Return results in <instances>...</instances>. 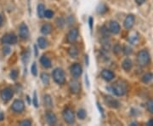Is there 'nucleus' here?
Segmentation results:
<instances>
[{
	"instance_id": "obj_33",
	"label": "nucleus",
	"mask_w": 153,
	"mask_h": 126,
	"mask_svg": "<svg viewBox=\"0 0 153 126\" xmlns=\"http://www.w3.org/2000/svg\"><path fill=\"white\" fill-rule=\"evenodd\" d=\"M54 16V12L50 10H45V13H44V17L48 18V19H51L52 17Z\"/></svg>"
},
{
	"instance_id": "obj_36",
	"label": "nucleus",
	"mask_w": 153,
	"mask_h": 126,
	"mask_svg": "<svg viewBox=\"0 0 153 126\" xmlns=\"http://www.w3.org/2000/svg\"><path fill=\"white\" fill-rule=\"evenodd\" d=\"M121 50H122V48H121V46L119 44H116L114 46V48H113V52H114L115 54H119L121 52Z\"/></svg>"
},
{
	"instance_id": "obj_28",
	"label": "nucleus",
	"mask_w": 153,
	"mask_h": 126,
	"mask_svg": "<svg viewBox=\"0 0 153 126\" xmlns=\"http://www.w3.org/2000/svg\"><path fill=\"white\" fill-rule=\"evenodd\" d=\"M138 39H139V37H138V35H134V33H133V35H130L129 36V38H128V40H129V42L131 43L132 44H135L138 42Z\"/></svg>"
},
{
	"instance_id": "obj_32",
	"label": "nucleus",
	"mask_w": 153,
	"mask_h": 126,
	"mask_svg": "<svg viewBox=\"0 0 153 126\" xmlns=\"http://www.w3.org/2000/svg\"><path fill=\"white\" fill-rule=\"evenodd\" d=\"M56 25L60 28H63V26L65 25V21H64V19H63V18H61V17L58 18V19L56 20Z\"/></svg>"
},
{
	"instance_id": "obj_24",
	"label": "nucleus",
	"mask_w": 153,
	"mask_h": 126,
	"mask_svg": "<svg viewBox=\"0 0 153 126\" xmlns=\"http://www.w3.org/2000/svg\"><path fill=\"white\" fill-rule=\"evenodd\" d=\"M153 80V74L151 73V72H148V73H146L144 76L142 77V82L145 83V84H148L151 81Z\"/></svg>"
},
{
	"instance_id": "obj_47",
	"label": "nucleus",
	"mask_w": 153,
	"mask_h": 126,
	"mask_svg": "<svg viewBox=\"0 0 153 126\" xmlns=\"http://www.w3.org/2000/svg\"><path fill=\"white\" fill-rule=\"evenodd\" d=\"M85 60H86V65L88 66V63H89V62H88V55H86V56H85Z\"/></svg>"
},
{
	"instance_id": "obj_21",
	"label": "nucleus",
	"mask_w": 153,
	"mask_h": 126,
	"mask_svg": "<svg viewBox=\"0 0 153 126\" xmlns=\"http://www.w3.org/2000/svg\"><path fill=\"white\" fill-rule=\"evenodd\" d=\"M78 54H79L78 49L75 46H71V48L68 49V55H70L71 58H76L78 56Z\"/></svg>"
},
{
	"instance_id": "obj_13",
	"label": "nucleus",
	"mask_w": 153,
	"mask_h": 126,
	"mask_svg": "<svg viewBox=\"0 0 153 126\" xmlns=\"http://www.w3.org/2000/svg\"><path fill=\"white\" fill-rule=\"evenodd\" d=\"M45 118H46V121L47 123L49 124V125H55L57 122V118L55 114L51 112V111H48L46 113H45Z\"/></svg>"
},
{
	"instance_id": "obj_35",
	"label": "nucleus",
	"mask_w": 153,
	"mask_h": 126,
	"mask_svg": "<svg viewBox=\"0 0 153 126\" xmlns=\"http://www.w3.org/2000/svg\"><path fill=\"white\" fill-rule=\"evenodd\" d=\"M18 77V72L16 70H12L10 72V78L13 80H16Z\"/></svg>"
},
{
	"instance_id": "obj_22",
	"label": "nucleus",
	"mask_w": 153,
	"mask_h": 126,
	"mask_svg": "<svg viewBox=\"0 0 153 126\" xmlns=\"http://www.w3.org/2000/svg\"><path fill=\"white\" fill-rule=\"evenodd\" d=\"M38 45L40 49H45L48 47V41L44 37H39L38 39Z\"/></svg>"
},
{
	"instance_id": "obj_19",
	"label": "nucleus",
	"mask_w": 153,
	"mask_h": 126,
	"mask_svg": "<svg viewBox=\"0 0 153 126\" xmlns=\"http://www.w3.org/2000/svg\"><path fill=\"white\" fill-rule=\"evenodd\" d=\"M44 103L46 107H53V101L49 95H44Z\"/></svg>"
},
{
	"instance_id": "obj_18",
	"label": "nucleus",
	"mask_w": 153,
	"mask_h": 126,
	"mask_svg": "<svg viewBox=\"0 0 153 126\" xmlns=\"http://www.w3.org/2000/svg\"><path fill=\"white\" fill-rule=\"evenodd\" d=\"M122 66L123 68L125 70V71H130L133 66V63H132V60L128 58H127L125 60L123 61V64H122Z\"/></svg>"
},
{
	"instance_id": "obj_2",
	"label": "nucleus",
	"mask_w": 153,
	"mask_h": 126,
	"mask_svg": "<svg viewBox=\"0 0 153 126\" xmlns=\"http://www.w3.org/2000/svg\"><path fill=\"white\" fill-rule=\"evenodd\" d=\"M137 61L140 66H146L150 61V54L146 49L140 50L137 55Z\"/></svg>"
},
{
	"instance_id": "obj_3",
	"label": "nucleus",
	"mask_w": 153,
	"mask_h": 126,
	"mask_svg": "<svg viewBox=\"0 0 153 126\" xmlns=\"http://www.w3.org/2000/svg\"><path fill=\"white\" fill-rule=\"evenodd\" d=\"M53 78L55 82L58 84H63L66 81L65 72L61 68H55L53 72Z\"/></svg>"
},
{
	"instance_id": "obj_44",
	"label": "nucleus",
	"mask_w": 153,
	"mask_h": 126,
	"mask_svg": "<svg viewBox=\"0 0 153 126\" xmlns=\"http://www.w3.org/2000/svg\"><path fill=\"white\" fill-rule=\"evenodd\" d=\"M146 125H149V126H153V119H151V120L148 121Z\"/></svg>"
},
{
	"instance_id": "obj_20",
	"label": "nucleus",
	"mask_w": 153,
	"mask_h": 126,
	"mask_svg": "<svg viewBox=\"0 0 153 126\" xmlns=\"http://www.w3.org/2000/svg\"><path fill=\"white\" fill-rule=\"evenodd\" d=\"M52 32V26L49 24V23H46L42 26L41 28V33L44 34V35H48L49 33Z\"/></svg>"
},
{
	"instance_id": "obj_40",
	"label": "nucleus",
	"mask_w": 153,
	"mask_h": 126,
	"mask_svg": "<svg viewBox=\"0 0 153 126\" xmlns=\"http://www.w3.org/2000/svg\"><path fill=\"white\" fill-rule=\"evenodd\" d=\"M93 23H94V19L93 17H89L88 18V24H89V28H90V30L92 31V29H93Z\"/></svg>"
},
{
	"instance_id": "obj_12",
	"label": "nucleus",
	"mask_w": 153,
	"mask_h": 126,
	"mask_svg": "<svg viewBox=\"0 0 153 126\" xmlns=\"http://www.w3.org/2000/svg\"><path fill=\"white\" fill-rule=\"evenodd\" d=\"M69 88L72 94H78L81 90V84L76 80H71L69 84Z\"/></svg>"
},
{
	"instance_id": "obj_42",
	"label": "nucleus",
	"mask_w": 153,
	"mask_h": 126,
	"mask_svg": "<svg viewBox=\"0 0 153 126\" xmlns=\"http://www.w3.org/2000/svg\"><path fill=\"white\" fill-rule=\"evenodd\" d=\"M135 2L137 3V4H139V5H141V4H143L146 2V0H135Z\"/></svg>"
},
{
	"instance_id": "obj_48",
	"label": "nucleus",
	"mask_w": 153,
	"mask_h": 126,
	"mask_svg": "<svg viewBox=\"0 0 153 126\" xmlns=\"http://www.w3.org/2000/svg\"><path fill=\"white\" fill-rule=\"evenodd\" d=\"M3 119H4V116L2 113H0V120H3Z\"/></svg>"
},
{
	"instance_id": "obj_31",
	"label": "nucleus",
	"mask_w": 153,
	"mask_h": 126,
	"mask_svg": "<svg viewBox=\"0 0 153 126\" xmlns=\"http://www.w3.org/2000/svg\"><path fill=\"white\" fill-rule=\"evenodd\" d=\"M146 107H147V110L153 114V101L152 100H150L148 101V102L146 103Z\"/></svg>"
},
{
	"instance_id": "obj_38",
	"label": "nucleus",
	"mask_w": 153,
	"mask_h": 126,
	"mask_svg": "<svg viewBox=\"0 0 153 126\" xmlns=\"http://www.w3.org/2000/svg\"><path fill=\"white\" fill-rule=\"evenodd\" d=\"M20 125L22 126H30L32 125V122L30 120H23L20 123Z\"/></svg>"
},
{
	"instance_id": "obj_11",
	"label": "nucleus",
	"mask_w": 153,
	"mask_h": 126,
	"mask_svg": "<svg viewBox=\"0 0 153 126\" xmlns=\"http://www.w3.org/2000/svg\"><path fill=\"white\" fill-rule=\"evenodd\" d=\"M105 102L108 107L111 108H118L120 107V103L117 100L112 98L111 96H105Z\"/></svg>"
},
{
	"instance_id": "obj_15",
	"label": "nucleus",
	"mask_w": 153,
	"mask_h": 126,
	"mask_svg": "<svg viewBox=\"0 0 153 126\" xmlns=\"http://www.w3.org/2000/svg\"><path fill=\"white\" fill-rule=\"evenodd\" d=\"M100 75H101V78H102L104 80L107 81V82L111 81L115 77L114 73H113L112 72L110 71V70H106V69H105V70H103V71L101 72Z\"/></svg>"
},
{
	"instance_id": "obj_26",
	"label": "nucleus",
	"mask_w": 153,
	"mask_h": 126,
	"mask_svg": "<svg viewBox=\"0 0 153 126\" xmlns=\"http://www.w3.org/2000/svg\"><path fill=\"white\" fill-rule=\"evenodd\" d=\"M107 10H108V8L105 4H100L97 7V12H98L99 14H100V15L105 14V12H107Z\"/></svg>"
},
{
	"instance_id": "obj_16",
	"label": "nucleus",
	"mask_w": 153,
	"mask_h": 126,
	"mask_svg": "<svg viewBox=\"0 0 153 126\" xmlns=\"http://www.w3.org/2000/svg\"><path fill=\"white\" fill-rule=\"evenodd\" d=\"M109 31L113 34H117L120 32V25L117 22H111L109 25Z\"/></svg>"
},
{
	"instance_id": "obj_25",
	"label": "nucleus",
	"mask_w": 153,
	"mask_h": 126,
	"mask_svg": "<svg viewBox=\"0 0 153 126\" xmlns=\"http://www.w3.org/2000/svg\"><path fill=\"white\" fill-rule=\"evenodd\" d=\"M41 80H42V82L44 83L45 85H48L49 84V76L48 73H46V72H44V73H42L41 74Z\"/></svg>"
},
{
	"instance_id": "obj_8",
	"label": "nucleus",
	"mask_w": 153,
	"mask_h": 126,
	"mask_svg": "<svg viewBox=\"0 0 153 126\" xmlns=\"http://www.w3.org/2000/svg\"><path fill=\"white\" fill-rule=\"evenodd\" d=\"M13 95H14V91L11 88H5L0 93L1 98L5 102H8L9 101H10L13 97Z\"/></svg>"
},
{
	"instance_id": "obj_10",
	"label": "nucleus",
	"mask_w": 153,
	"mask_h": 126,
	"mask_svg": "<svg viewBox=\"0 0 153 126\" xmlns=\"http://www.w3.org/2000/svg\"><path fill=\"white\" fill-rule=\"evenodd\" d=\"M78 38V30L76 28H72L69 31V33L66 36L67 42L69 44H73L76 42V40Z\"/></svg>"
},
{
	"instance_id": "obj_41",
	"label": "nucleus",
	"mask_w": 153,
	"mask_h": 126,
	"mask_svg": "<svg viewBox=\"0 0 153 126\" xmlns=\"http://www.w3.org/2000/svg\"><path fill=\"white\" fill-rule=\"evenodd\" d=\"M97 107H98V109H99V111L100 112V113H101L102 115H104V110H103V108L100 107V105L99 104L98 102H97Z\"/></svg>"
},
{
	"instance_id": "obj_17",
	"label": "nucleus",
	"mask_w": 153,
	"mask_h": 126,
	"mask_svg": "<svg viewBox=\"0 0 153 126\" xmlns=\"http://www.w3.org/2000/svg\"><path fill=\"white\" fill-rule=\"evenodd\" d=\"M40 62H41L42 66H44V68H49V67H51V66H52L50 59H49L48 56H45V55H43L40 58Z\"/></svg>"
},
{
	"instance_id": "obj_7",
	"label": "nucleus",
	"mask_w": 153,
	"mask_h": 126,
	"mask_svg": "<svg viewBox=\"0 0 153 126\" xmlns=\"http://www.w3.org/2000/svg\"><path fill=\"white\" fill-rule=\"evenodd\" d=\"M70 71H71V74L74 78H77L82 75V68L80 64L78 63H74L72 64L70 67Z\"/></svg>"
},
{
	"instance_id": "obj_23",
	"label": "nucleus",
	"mask_w": 153,
	"mask_h": 126,
	"mask_svg": "<svg viewBox=\"0 0 153 126\" xmlns=\"http://www.w3.org/2000/svg\"><path fill=\"white\" fill-rule=\"evenodd\" d=\"M45 6L42 4H39L38 5V16L39 18H44V13H45Z\"/></svg>"
},
{
	"instance_id": "obj_43",
	"label": "nucleus",
	"mask_w": 153,
	"mask_h": 126,
	"mask_svg": "<svg viewBox=\"0 0 153 126\" xmlns=\"http://www.w3.org/2000/svg\"><path fill=\"white\" fill-rule=\"evenodd\" d=\"M85 80H86V85H88V87H89V82H88V74L85 75Z\"/></svg>"
},
{
	"instance_id": "obj_27",
	"label": "nucleus",
	"mask_w": 153,
	"mask_h": 126,
	"mask_svg": "<svg viewBox=\"0 0 153 126\" xmlns=\"http://www.w3.org/2000/svg\"><path fill=\"white\" fill-rule=\"evenodd\" d=\"M86 116H87V113H86L85 110H78V112H77V118H78L79 119H84L86 118Z\"/></svg>"
},
{
	"instance_id": "obj_14",
	"label": "nucleus",
	"mask_w": 153,
	"mask_h": 126,
	"mask_svg": "<svg viewBox=\"0 0 153 126\" xmlns=\"http://www.w3.org/2000/svg\"><path fill=\"white\" fill-rule=\"evenodd\" d=\"M134 24V16L133 15H128L126 17L124 22H123V26L126 29H131Z\"/></svg>"
},
{
	"instance_id": "obj_45",
	"label": "nucleus",
	"mask_w": 153,
	"mask_h": 126,
	"mask_svg": "<svg viewBox=\"0 0 153 126\" xmlns=\"http://www.w3.org/2000/svg\"><path fill=\"white\" fill-rule=\"evenodd\" d=\"M3 22H4V19H3V16L0 15V27L3 25Z\"/></svg>"
},
{
	"instance_id": "obj_9",
	"label": "nucleus",
	"mask_w": 153,
	"mask_h": 126,
	"mask_svg": "<svg viewBox=\"0 0 153 126\" xmlns=\"http://www.w3.org/2000/svg\"><path fill=\"white\" fill-rule=\"evenodd\" d=\"M11 108L15 113H21L25 110V103L22 100H16L11 106Z\"/></svg>"
},
{
	"instance_id": "obj_34",
	"label": "nucleus",
	"mask_w": 153,
	"mask_h": 126,
	"mask_svg": "<svg viewBox=\"0 0 153 126\" xmlns=\"http://www.w3.org/2000/svg\"><path fill=\"white\" fill-rule=\"evenodd\" d=\"M33 104L34 105L35 107H38V95H37V92L35 91L33 94Z\"/></svg>"
},
{
	"instance_id": "obj_6",
	"label": "nucleus",
	"mask_w": 153,
	"mask_h": 126,
	"mask_svg": "<svg viewBox=\"0 0 153 126\" xmlns=\"http://www.w3.org/2000/svg\"><path fill=\"white\" fill-rule=\"evenodd\" d=\"M19 36L23 40H27L30 36V32L27 25L26 23H22L19 27Z\"/></svg>"
},
{
	"instance_id": "obj_46",
	"label": "nucleus",
	"mask_w": 153,
	"mask_h": 126,
	"mask_svg": "<svg viewBox=\"0 0 153 126\" xmlns=\"http://www.w3.org/2000/svg\"><path fill=\"white\" fill-rule=\"evenodd\" d=\"M34 50H35V55L38 56V49H37V46L36 45L34 46Z\"/></svg>"
},
{
	"instance_id": "obj_5",
	"label": "nucleus",
	"mask_w": 153,
	"mask_h": 126,
	"mask_svg": "<svg viewBox=\"0 0 153 126\" xmlns=\"http://www.w3.org/2000/svg\"><path fill=\"white\" fill-rule=\"evenodd\" d=\"M17 37L14 33H6L3 36L1 39L2 44H16L17 43Z\"/></svg>"
},
{
	"instance_id": "obj_39",
	"label": "nucleus",
	"mask_w": 153,
	"mask_h": 126,
	"mask_svg": "<svg viewBox=\"0 0 153 126\" xmlns=\"http://www.w3.org/2000/svg\"><path fill=\"white\" fill-rule=\"evenodd\" d=\"M3 53H4V55H9L10 53V48L9 47V46H4V49H3Z\"/></svg>"
},
{
	"instance_id": "obj_30",
	"label": "nucleus",
	"mask_w": 153,
	"mask_h": 126,
	"mask_svg": "<svg viewBox=\"0 0 153 126\" xmlns=\"http://www.w3.org/2000/svg\"><path fill=\"white\" fill-rule=\"evenodd\" d=\"M29 57H30V52L29 51H25L24 54L22 55V60L24 63H27L29 60Z\"/></svg>"
},
{
	"instance_id": "obj_37",
	"label": "nucleus",
	"mask_w": 153,
	"mask_h": 126,
	"mask_svg": "<svg viewBox=\"0 0 153 126\" xmlns=\"http://www.w3.org/2000/svg\"><path fill=\"white\" fill-rule=\"evenodd\" d=\"M123 52H124V54L126 55H129L132 53V49L130 47H128V46H125L123 48Z\"/></svg>"
},
{
	"instance_id": "obj_1",
	"label": "nucleus",
	"mask_w": 153,
	"mask_h": 126,
	"mask_svg": "<svg viewBox=\"0 0 153 126\" xmlns=\"http://www.w3.org/2000/svg\"><path fill=\"white\" fill-rule=\"evenodd\" d=\"M111 89L112 93L115 94L116 95L123 96L127 92V86L123 82L118 81V82L115 83L111 87Z\"/></svg>"
},
{
	"instance_id": "obj_4",
	"label": "nucleus",
	"mask_w": 153,
	"mask_h": 126,
	"mask_svg": "<svg viewBox=\"0 0 153 126\" xmlns=\"http://www.w3.org/2000/svg\"><path fill=\"white\" fill-rule=\"evenodd\" d=\"M62 115H63V119H64L65 122L67 124L72 125L75 122V113L71 108H69V107L66 108L63 111Z\"/></svg>"
},
{
	"instance_id": "obj_29",
	"label": "nucleus",
	"mask_w": 153,
	"mask_h": 126,
	"mask_svg": "<svg viewBox=\"0 0 153 126\" xmlns=\"http://www.w3.org/2000/svg\"><path fill=\"white\" fill-rule=\"evenodd\" d=\"M31 72L33 76H37L38 75V67H37V64L35 62H33V65L31 66Z\"/></svg>"
}]
</instances>
